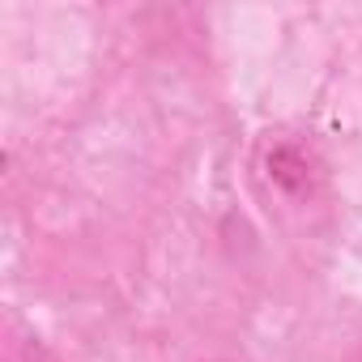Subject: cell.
Returning <instances> with one entry per match:
<instances>
[{
  "label": "cell",
  "instance_id": "obj_1",
  "mask_svg": "<svg viewBox=\"0 0 362 362\" xmlns=\"http://www.w3.org/2000/svg\"><path fill=\"white\" fill-rule=\"evenodd\" d=\"M256 170L264 179V188L286 205H311L324 192L320 153L307 141L290 136V132H269L256 145Z\"/></svg>",
  "mask_w": 362,
  "mask_h": 362
},
{
  "label": "cell",
  "instance_id": "obj_2",
  "mask_svg": "<svg viewBox=\"0 0 362 362\" xmlns=\"http://www.w3.org/2000/svg\"><path fill=\"white\" fill-rule=\"evenodd\" d=\"M354 362H362V354H358V358H354Z\"/></svg>",
  "mask_w": 362,
  "mask_h": 362
}]
</instances>
